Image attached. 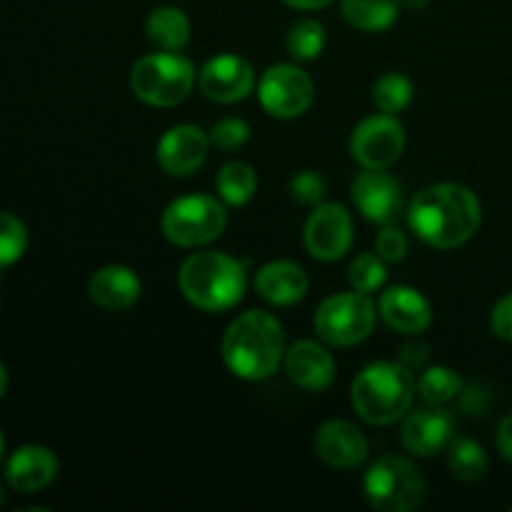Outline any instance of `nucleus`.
Segmentation results:
<instances>
[{
	"instance_id": "obj_1",
	"label": "nucleus",
	"mask_w": 512,
	"mask_h": 512,
	"mask_svg": "<svg viewBox=\"0 0 512 512\" xmlns=\"http://www.w3.org/2000/svg\"><path fill=\"white\" fill-rule=\"evenodd\" d=\"M480 223L483 205L468 185L435 183L410 200V230L433 248H460L478 233Z\"/></svg>"
},
{
	"instance_id": "obj_2",
	"label": "nucleus",
	"mask_w": 512,
	"mask_h": 512,
	"mask_svg": "<svg viewBox=\"0 0 512 512\" xmlns=\"http://www.w3.org/2000/svg\"><path fill=\"white\" fill-rule=\"evenodd\" d=\"M223 363L235 378L258 380L278 373L285 358V333L275 315L248 310L228 325L223 335Z\"/></svg>"
},
{
	"instance_id": "obj_3",
	"label": "nucleus",
	"mask_w": 512,
	"mask_h": 512,
	"mask_svg": "<svg viewBox=\"0 0 512 512\" xmlns=\"http://www.w3.org/2000/svg\"><path fill=\"white\" fill-rule=\"evenodd\" d=\"M418 380L400 360H380L360 370L350 385L353 410L370 425H393L410 413Z\"/></svg>"
},
{
	"instance_id": "obj_4",
	"label": "nucleus",
	"mask_w": 512,
	"mask_h": 512,
	"mask_svg": "<svg viewBox=\"0 0 512 512\" xmlns=\"http://www.w3.org/2000/svg\"><path fill=\"white\" fill-rule=\"evenodd\" d=\"M180 293L205 313H225L245 298L248 278L243 263L220 250H200L185 258L178 273Z\"/></svg>"
},
{
	"instance_id": "obj_5",
	"label": "nucleus",
	"mask_w": 512,
	"mask_h": 512,
	"mask_svg": "<svg viewBox=\"0 0 512 512\" xmlns=\"http://www.w3.org/2000/svg\"><path fill=\"white\" fill-rule=\"evenodd\" d=\"M193 63L173 50L143 55L130 70V90L138 100L153 108H173L183 103L195 88Z\"/></svg>"
},
{
	"instance_id": "obj_6",
	"label": "nucleus",
	"mask_w": 512,
	"mask_h": 512,
	"mask_svg": "<svg viewBox=\"0 0 512 512\" xmlns=\"http://www.w3.org/2000/svg\"><path fill=\"white\" fill-rule=\"evenodd\" d=\"M365 498L370 508L380 512H410L425 503L423 473L415 463L400 455H385L368 468L363 480Z\"/></svg>"
},
{
	"instance_id": "obj_7",
	"label": "nucleus",
	"mask_w": 512,
	"mask_h": 512,
	"mask_svg": "<svg viewBox=\"0 0 512 512\" xmlns=\"http://www.w3.org/2000/svg\"><path fill=\"white\" fill-rule=\"evenodd\" d=\"M378 320V305L368 293L350 290L335 293L315 310L313 328L323 343L335 348H353L370 338Z\"/></svg>"
},
{
	"instance_id": "obj_8",
	"label": "nucleus",
	"mask_w": 512,
	"mask_h": 512,
	"mask_svg": "<svg viewBox=\"0 0 512 512\" xmlns=\"http://www.w3.org/2000/svg\"><path fill=\"white\" fill-rule=\"evenodd\" d=\"M225 225H228L225 203L205 193L173 200L160 220L165 238L178 248H200L213 243L223 235Z\"/></svg>"
},
{
	"instance_id": "obj_9",
	"label": "nucleus",
	"mask_w": 512,
	"mask_h": 512,
	"mask_svg": "<svg viewBox=\"0 0 512 512\" xmlns=\"http://www.w3.org/2000/svg\"><path fill=\"white\" fill-rule=\"evenodd\" d=\"M315 98V85L303 68L293 63H275L260 75L258 100L273 118L293 120L308 113Z\"/></svg>"
},
{
	"instance_id": "obj_10",
	"label": "nucleus",
	"mask_w": 512,
	"mask_h": 512,
	"mask_svg": "<svg viewBox=\"0 0 512 512\" xmlns=\"http://www.w3.org/2000/svg\"><path fill=\"white\" fill-rule=\"evenodd\" d=\"M405 150V128L398 115L378 113L355 125L350 135V155L363 168H385L398 163Z\"/></svg>"
},
{
	"instance_id": "obj_11",
	"label": "nucleus",
	"mask_w": 512,
	"mask_h": 512,
	"mask_svg": "<svg viewBox=\"0 0 512 512\" xmlns=\"http://www.w3.org/2000/svg\"><path fill=\"white\" fill-rule=\"evenodd\" d=\"M305 248L315 260L333 263L340 260L353 245V218L340 203H320L305 223Z\"/></svg>"
},
{
	"instance_id": "obj_12",
	"label": "nucleus",
	"mask_w": 512,
	"mask_h": 512,
	"mask_svg": "<svg viewBox=\"0 0 512 512\" xmlns=\"http://www.w3.org/2000/svg\"><path fill=\"white\" fill-rule=\"evenodd\" d=\"M198 85L205 98L215 103L233 105L248 98L255 88V70L243 55L223 53L210 58L200 68Z\"/></svg>"
},
{
	"instance_id": "obj_13",
	"label": "nucleus",
	"mask_w": 512,
	"mask_h": 512,
	"mask_svg": "<svg viewBox=\"0 0 512 512\" xmlns=\"http://www.w3.org/2000/svg\"><path fill=\"white\" fill-rule=\"evenodd\" d=\"M210 150V133H205L198 125H173L165 130L163 138L155 148V160L160 168L173 178H185L193 175L200 165L205 163Z\"/></svg>"
},
{
	"instance_id": "obj_14",
	"label": "nucleus",
	"mask_w": 512,
	"mask_h": 512,
	"mask_svg": "<svg viewBox=\"0 0 512 512\" xmlns=\"http://www.w3.org/2000/svg\"><path fill=\"white\" fill-rule=\"evenodd\" d=\"M350 198L355 208L370 220V223L388 225L398 218L403 195H400V183L385 168H363L350 185Z\"/></svg>"
},
{
	"instance_id": "obj_15",
	"label": "nucleus",
	"mask_w": 512,
	"mask_h": 512,
	"mask_svg": "<svg viewBox=\"0 0 512 512\" xmlns=\"http://www.w3.org/2000/svg\"><path fill=\"white\" fill-rule=\"evenodd\" d=\"M455 438V415L445 405H428L408 413L403 423V445L418 458L443 453Z\"/></svg>"
},
{
	"instance_id": "obj_16",
	"label": "nucleus",
	"mask_w": 512,
	"mask_h": 512,
	"mask_svg": "<svg viewBox=\"0 0 512 512\" xmlns=\"http://www.w3.org/2000/svg\"><path fill=\"white\" fill-rule=\"evenodd\" d=\"M285 373L293 380L298 388L318 393L333 385L335 373V358L325 345L315 343V340H295L293 345L285 348Z\"/></svg>"
},
{
	"instance_id": "obj_17",
	"label": "nucleus",
	"mask_w": 512,
	"mask_h": 512,
	"mask_svg": "<svg viewBox=\"0 0 512 512\" xmlns=\"http://www.w3.org/2000/svg\"><path fill=\"white\" fill-rule=\"evenodd\" d=\"M378 313L388 328L403 335H420L433 323V308L420 290L393 285L378 300Z\"/></svg>"
},
{
	"instance_id": "obj_18",
	"label": "nucleus",
	"mask_w": 512,
	"mask_h": 512,
	"mask_svg": "<svg viewBox=\"0 0 512 512\" xmlns=\"http://www.w3.org/2000/svg\"><path fill=\"white\" fill-rule=\"evenodd\" d=\"M315 453L330 468L353 470L368 458V440L348 420H328L315 433Z\"/></svg>"
},
{
	"instance_id": "obj_19",
	"label": "nucleus",
	"mask_w": 512,
	"mask_h": 512,
	"mask_svg": "<svg viewBox=\"0 0 512 512\" xmlns=\"http://www.w3.org/2000/svg\"><path fill=\"white\" fill-rule=\"evenodd\" d=\"M58 475V458L43 445H23L5 463V480L15 493L33 495L48 488Z\"/></svg>"
},
{
	"instance_id": "obj_20",
	"label": "nucleus",
	"mask_w": 512,
	"mask_h": 512,
	"mask_svg": "<svg viewBox=\"0 0 512 512\" xmlns=\"http://www.w3.org/2000/svg\"><path fill=\"white\" fill-rule=\"evenodd\" d=\"M88 293L95 305L118 313V310H128L138 303L143 295V283H140L138 273L125 265H105L93 273Z\"/></svg>"
},
{
	"instance_id": "obj_21",
	"label": "nucleus",
	"mask_w": 512,
	"mask_h": 512,
	"mask_svg": "<svg viewBox=\"0 0 512 512\" xmlns=\"http://www.w3.org/2000/svg\"><path fill=\"white\" fill-rule=\"evenodd\" d=\"M308 275L293 260H273L255 273V290L278 308L300 303L308 295Z\"/></svg>"
},
{
	"instance_id": "obj_22",
	"label": "nucleus",
	"mask_w": 512,
	"mask_h": 512,
	"mask_svg": "<svg viewBox=\"0 0 512 512\" xmlns=\"http://www.w3.org/2000/svg\"><path fill=\"white\" fill-rule=\"evenodd\" d=\"M145 30H148L150 43L158 45L160 50L180 53L190 43V20L175 5H160V8L150 10Z\"/></svg>"
},
{
	"instance_id": "obj_23",
	"label": "nucleus",
	"mask_w": 512,
	"mask_h": 512,
	"mask_svg": "<svg viewBox=\"0 0 512 512\" xmlns=\"http://www.w3.org/2000/svg\"><path fill=\"white\" fill-rule=\"evenodd\" d=\"M215 190H218V198L223 200L225 205H233V208H240V205L248 203L250 198L258 190V173L250 163L245 160H230L215 175Z\"/></svg>"
},
{
	"instance_id": "obj_24",
	"label": "nucleus",
	"mask_w": 512,
	"mask_h": 512,
	"mask_svg": "<svg viewBox=\"0 0 512 512\" xmlns=\"http://www.w3.org/2000/svg\"><path fill=\"white\" fill-rule=\"evenodd\" d=\"M343 18L365 33L388 30L398 20V0H343Z\"/></svg>"
},
{
	"instance_id": "obj_25",
	"label": "nucleus",
	"mask_w": 512,
	"mask_h": 512,
	"mask_svg": "<svg viewBox=\"0 0 512 512\" xmlns=\"http://www.w3.org/2000/svg\"><path fill=\"white\" fill-rule=\"evenodd\" d=\"M448 468L463 483H473L488 473V453L470 438H453L448 445Z\"/></svg>"
},
{
	"instance_id": "obj_26",
	"label": "nucleus",
	"mask_w": 512,
	"mask_h": 512,
	"mask_svg": "<svg viewBox=\"0 0 512 512\" xmlns=\"http://www.w3.org/2000/svg\"><path fill=\"white\" fill-rule=\"evenodd\" d=\"M460 390H463V380L453 368H445V365L428 368L418 380V395L428 405H448L450 400H458Z\"/></svg>"
},
{
	"instance_id": "obj_27",
	"label": "nucleus",
	"mask_w": 512,
	"mask_h": 512,
	"mask_svg": "<svg viewBox=\"0 0 512 512\" xmlns=\"http://www.w3.org/2000/svg\"><path fill=\"white\" fill-rule=\"evenodd\" d=\"M325 40H328V35H325L323 23L303 18L290 25L288 35H285V48L295 60H315L325 50Z\"/></svg>"
},
{
	"instance_id": "obj_28",
	"label": "nucleus",
	"mask_w": 512,
	"mask_h": 512,
	"mask_svg": "<svg viewBox=\"0 0 512 512\" xmlns=\"http://www.w3.org/2000/svg\"><path fill=\"white\" fill-rule=\"evenodd\" d=\"M413 100V80L403 73H385L373 85V103L380 113L398 115Z\"/></svg>"
},
{
	"instance_id": "obj_29",
	"label": "nucleus",
	"mask_w": 512,
	"mask_h": 512,
	"mask_svg": "<svg viewBox=\"0 0 512 512\" xmlns=\"http://www.w3.org/2000/svg\"><path fill=\"white\" fill-rule=\"evenodd\" d=\"M28 250V228L15 215L0 210V273L18 263Z\"/></svg>"
},
{
	"instance_id": "obj_30",
	"label": "nucleus",
	"mask_w": 512,
	"mask_h": 512,
	"mask_svg": "<svg viewBox=\"0 0 512 512\" xmlns=\"http://www.w3.org/2000/svg\"><path fill=\"white\" fill-rule=\"evenodd\" d=\"M348 280L353 285V290L360 293H375L385 285L388 280V268H385V260L378 253H360L358 258L350 263L348 268Z\"/></svg>"
},
{
	"instance_id": "obj_31",
	"label": "nucleus",
	"mask_w": 512,
	"mask_h": 512,
	"mask_svg": "<svg viewBox=\"0 0 512 512\" xmlns=\"http://www.w3.org/2000/svg\"><path fill=\"white\" fill-rule=\"evenodd\" d=\"M250 140V125L243 118H220L210 130V143L223 153H235Z\"/></svg>"
},
{
	"instance_id": "obj_32",
	"label": "nucleus",
	"mask_w": 512,
	"mask_h": 512,
	"mask_svg": "<svg viewBox=\"0 0 512 512\" xmlns=\"http://www.w3.org/2000/svg\"><path fill=\"white\" fill-rule=\"evenodd\" d=\"M325 193H328V183H325V178L318 170H303V173H298L290 180V195H293V200H298L300 205H308V208H315V205L323 203Z\"/></svg>"
},
{
	"instance_id": "obj_33",
	"label": "nucleus",
	"mask_w": 512,
	"mask_h": 512,
	"mask_svg": "<svg viewBox=\"0 0 512 512\" xmlns=\"http://www.w3.org/2000/svg\"><path fill=\"white\" fill-rule=\"evenodd\" d=\"M375 253L385 260V263H400L408 255V238L400 228L393 223L383 225V230L375 238Z\"/></svg>"
},
{
	"instance_id": "obj_34",
	"label": "nucleus",
	"mask_w": 512,
	"mask_h": 512,
	"mask_svg": "<svg viewBox=\"0 0 512 512\" xmlns=\"http://www.w3.org/2000/svg\"><path fill=\"white\" fill-rule=\"evenodd\" d=\"M460 410L468 415H485L493 405V390L485 383H468L463 385L458 395Z\"/></svg>"
},
{
	"instance_id": "obj_35",
	"label": "nucleus",
	"mask_w": 512,
	"mask_h": 512,
	"mask_svg": "<svg viewBox=\"0 0 512 512\" xmlns=\"http://www.w3.org/2000/svg\"><path fill=\"white\" fill-rule=\"evenodd\" d=\"M490 330L498 335L500 340H508L512 343V293L500 298L495 303L493 313H490Z\"/></svg>"
},
{
	"instance_id": "obj_36",
	"label": "nucleus",
	"mask_w": 512,
	"mask_h": 512,
	"mask_svg": "<svg viewBox=\"0 0 512 512\" xmlns=\"http://www.w3.org/2000/svg\"><path fill=\"white\" fill-rule=\"evenodd\" d=\"M428 358H430V348H428V343H425V340H420V338L405 343L403 348H400V353H398L400 363H403L405 368L413 370V373H415V370L423 368V365L428 363Z\"/></svg>"
},
{
	"instance_id": "obj_37",
	"label": "nucleus",
	"mask_w": 512,
	"mask_h": 512,
	"mask_svg": "<svg viewBox=\"0 0 512 512\" xmlns=\"http://www.w3.org/2000/svg\"><path fill=\"white\" fill-rule=\"evenodd\" d=\"M495 443H498L500 455H503L508 463H512V413L505 415L498 425V435H495Z\"/></svg>"
},
{
	"instance_id": "obj_38",
	"label": "nucleus",
	"mask_w": 512,
	"mask_h": 512,
	"mask_svg": "<svg viewBox=\"0 0 512 512\" xmlns=\"http://www.w3.org/2000/svg\"><path fill=\"white\" fill-rule=\"evenodd\" d=\"M283 3L295 10H320V8H328L333 0H283Z\"/></svg>"
},
{
	"instance_id": "obj_39",
	"label": "nucleus",
	"mask_w": 512,
	"mask_h": 512,
	"mask_svg": "<svg viewBox=\"0 0 512 512\" xmlns=\"http://www.w3.org/2000/svg\"><path fill=\"white\" fill-rule=\"evenodd\" d=\"M398 3H403L405 8H410V10H423V8H428L430 0H398Z\"/></svg>"
},
{
	"instance_id": "obj_40",
	"label": "nucleus",
	"mask_w": 512,
	"mask_h": 512,
	"mask_svg": "<svg viewBox=\"0 0 512 512\" xmlns=\"http://www.w3.org/2000/svg\"><path fill=\"white\" fill-rule=\"evenodd\" d=\"M5 390H8V370H5V365L0 363V398L5 395Z\"/></svg>"
},
{
	"instance_id": "obj_41",
	"label": "nucleus",
	"mask_w": 512,
	"mask_h": 512,
	"mask_svg": "<svg viewBox=\"0 0 512 512\" xmlns=\"http://www.w3.org/2000/svg\"><path fill=\"white\" fill-rule=\"evenodd\" d=\"M5 505V490H3V485H0V508H3Z\"/></svg>"
},
{
	"instance_id": "obj_42",
	"label": "nucleus",
	"mask_w": 512,
	"mask_h": 512,
	"mask_svg": "<svg viewBox=\"0 0 512 512\" xmlns=\"http://www.w3.org/2000/svg\"><path fill=\"white\" fill-rule=\"evenodd\" d=\"M3 450H5V440L3 435H0V460H3Z\"/></svg>"
}]
</instances>
